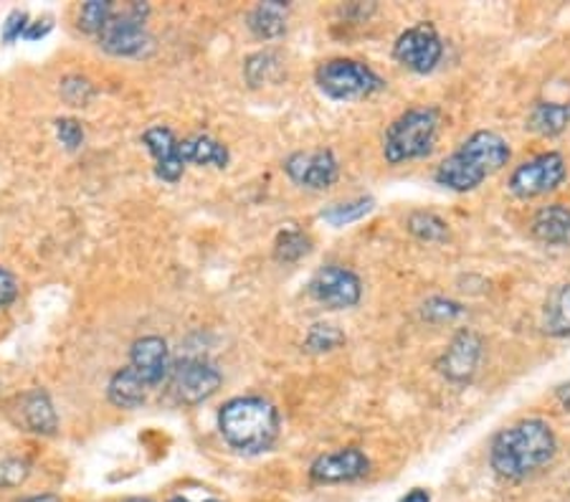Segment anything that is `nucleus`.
<instances>
[{"mask_svg": "<svg viewBox=\"0 0 570 502\" xmlns=\"http://www.w3.org/2000/svg\"><path fill=\"white\" fill-rule=\"evenodd\" d=\"M129 502H150V500H129Z\"/></svg>", "mask_w": 570, "mask_h": 502, "instance_id": "40", "label": "nucleus"}, {"mask_svg": "<svg viewBox=\"0 0 570 502\" xmlns=\"http://www.w3.org/2000/svg\"><path fill=\"white\" fill-rule=\"evenodd\" d=\"M570 125V102H537L527 115V127L537 135H560Z\"/></svg>", "mask_w": 570, "mask_h": 502, "instance_id": "22", "label": "nucleus"}, {"mask_svg": "<svg viewBox=\"0 0 570 502\" xmlns=\"http://www.w3.org/2000/svg\"><path fill=\"white\" fill-rule=\"evenodd\" d=\"M59 92L64 96V102L71 104V107H87V104L92 102L96 94L92 82H89L87 77H79V75L64 77Z\"/></svg>", "mask_w": 570, "mask_h": 502, "instance_id": "29", "label": "nucleus"}, {"mask_svg": "<svg viewBox=\"0 0 570 502\" xmlns=\"http://www.w3.org/2000/svg\"><path fill=\"white\" fill-rule=\"evenodd\" d=\"M406 226L421 241H444L449 237V226L436 214H431V210H413Z\"/></svg>", "mask_w": 570, "mask_h": 502, "instance_id": "26", "label": "nucleus"}, {"mask_svg": "<svg viewBox=\"0 0 570 502\" xmlns=\"http://www.w3.org/2000/svg\"><path fill=\"white\" fill-rule=\"evenodd\" d=\"M170 502H224L218 498H191V495H175Z\"/></svg>", "mask_w": 570, "mask_h": 502, "instance_id": "38", "label": "nucleus"}, {"mask_svg": "<svg viewBox=\"0 0 570 502\" xmlns=\"http://www.w3.org/2000/svg\"><path fill=\"white\" fill-rule=\"evenodd\" d=\"M148 391L150 386L135 374L133 366H127L110 378L107 399L117 409H137L148 401Z\"/></svg>", "mask_w": 570, "mask_h": 502, "instance_id": "19", "label": "nucleus"}, {"mask_svg": "<svg viewBox=\"0 0 570 502\" xmlns=\"http://www.w3.org/2000/svg\"><path fill=\"white\" fill-rule=\"evenodd\" d=\"M150 8L145 3H129L125 11H114L107 26L100 31L96 42L100 48L112 56H145L152 48V38L145 28V19H148Z\"/></svg>", "mask_w": 570, "mask_h": 502, "instance_id": "6", "label": "nucleus"}, {"mask_svg": "<svg viewBox=\"0 0 570 502\" xmlns=\"http://www.w3.org/2000/svg\"><path fill=\"white\" fill-rule=\"evenodd\" d=\"M129 366L135 368V374L140 376L150 388L162 384L166 376L170 374L168 343L158 335L135 340L133 351H129Z\"/></svg>", "mask_w": 570, "mask_h": 502, "instance_id": "15", "label": "nucleus"}, {"mask_svg": "<svg viewBox=\"0 0 570 502\" xmlns=\"http://www.w3.org/2000/svg\"><path fill=\"white\" fill-rule=\"evenodd\" d=\"M114 11H117V5L112 0H89V3L79 8V28L84 34L100 36V31L107 26Z\"/></svg>", "mask_w": 570, "mask_h": 502, "instance_id": "25", "label": "nucleus"}, {"mask_svg": "<svg viewBox=\"0 0 570 502\" xmlns=\"http://www.w3.org/2000/svg\"><path fill=\"white\" fill-rule=\"evenodd\" d=\"M29 13L26 11H11L8 13V19L3 23V42L5 44H15L19 38H23V34H26L29 28Z\"/></svg>", "mask_w": 570, "mask_h": 502, "instance_id": "33", "label": "nucleus"}, {"mask_svg": "<svg viewBox=\"0 0 570 502\" xmlns=\"http://www.w3.org/2000/svg\"><path fill=\"white\" fill-rule=\"evenodd\" d=\"M401 502H431V495H429V490L413 488V490L409 492V495L401 498Z\"/></svg>", "mask_w": 570, "mask_h": 502, "instance_id": "36", "label": "nucleus"}, {"mask_svg": "<svg viewBox=\"0 0 570 502\" xmlns=\"http://www.w3.org/2000/svg\"><path fill=\"white\" fill-rule=\"evenodd\" d=\"M543 328L556 338L570 335V282L550 289L543 307Z\"/></svg>", "mask_w": 570, "mask_h": 502, "instance_id": "21", "label": "nucleus"}, {"mask_svg": "<svg viewBox=\"0 0 570 502\" xmlns=\"http://www.w3.org/2000/svg\"><path fill=\"white\" fill-rule=\"evenodd\" d=\"M444 44L438 38L436 28L431 23H417V26L406 28L401 36L396 38L394 56L403 64L406 69L417 71V75H429L442 61Z\"/></svg>", "mask_w": 570, "mask_h": 502, "instance_id": "9", "label": "nucleus"}, {"mask_svg": "<svg viewBox=\"0 0 570 502\" xmlns=\"http://www.w3.org/2000/svg\"><path fill=\"white\" fill-rule=\"evenodd\" d=\"M218 429L228 447L243 455H262L280 440V411L262 396H239L218 411Z\"/></svg>", "mask_w": 570, "mask_h": 502, "instance_id": "3", "label": "nucleus"}, {"mask_svg": "<svg viewBox=\"0 0 570 502\" xmlns=\"http://www.w3.org/2000/svg\"><path fill=\"white\" fill-rule=\"evenodd\" d=\"M464 310L459 303H454V299H446V297H431L429 303H423V320L429 322H436V326H442V322H452L459 318Z\"/></svg>", "mask_w": 570, "mask_h": 502, "instance_id": "30", "label": "nucleus"}, {"mask_svg": "<svg viewBox=\"0 0 570 502\" xmlns=\"http://www.w3.org/2000/svg\"><path fill=\"white\" fill-rule=\"evenodd\" d=\"M19 279H15V274L11 270H5V266H0V310H5V307H11L15 303V297H19Z\"/></svg>", "mask_w": 570, "mask_h": 502, "instance_id": "34", "label": "nucleus"}, {"mask_svg": "<svg viewBox=\"0 0 570 502\" xmlns=\"http://www.w3.org/2000/svg\"><path fill=\"white\" fill-rule=\"evenodd\" d=\"M317 87L322 89L330 100L350 102L363 100L383 89V79L373 71L368 64L355 59H330L317 67Z\"/></svg>", "mask_w": 570, "mask_h": 502, "instance_id": "5", "label": "nucleus"}, {"mask_svg": "<svg viewBox=\"0 0 570 502\" xmlns=\"http://www.w3.org/2000/svg\"><path fill=\"white\" fill-rule=\"evenodd\" d=\"M566 158L560 152H543L512 170L508 185L517 198H537L556 191L566 181Z\"/></svg>", "mask_w": 570, "mask_h": 502, "instance_id": "7", "label": "nucleus"}, {"mask_svg": "<svg viewBox=\"0 0 570 502\" xmlns=\"http://www.w3.org/2000/svg\"><path fill=\"white\" fill-rule=\"evenodd\" d=\"M21 421L29 432L41 434V436H54L56 429H59V417H56V409L52 399H48L46 391L34 388L21 399Z\"/></svg>", "mask_w": 570, "mask_h": 502, "instance_id": "16", "label": "nucleus"}, {"mask_svg": "<svg viewBox=\"0 0 570 502\" xmlns=\"http://www.w3.org/2000/svg\"><path fill=\"white\" fill-rule=\"evenodd\" d=\"M442 112L436 107H411L398 115L383 137V156L390 166L419 160L434 150Z\"/></svg>", "mask_w": 570, "mask_h": 502, "instance_id": "4", "label": "nucleus"}, {"mask_svg": "<svg viewBox=\"0 0 570 502\" xmlns=\"http://www.w3.org/2000/svg\"><path fill=\"white\" fill-rule=\"evenodd\" d=\"M373 208H376V201L373 198H353V201H345V204L324 208L322 218L332 226H347L353 221H361V218L368 216Z\"/></svg>", "mask_w": 570, "mask_h": 502, "instance_id": "27", "label": "nucleus"}, {"mask_svg": "<svg viewBox=\"0 0 570 502\" xmlns=\"http://www.w3.org/2000/svg\"><path fill=\"white\" fill-rule=\"evenodd\" d=\"M284 170L297 185L312 191H328L330 185L338 183L340 163L335 152L328 148L317 150H299L284 160Z\"/></svg>", "mask_w": 570, "mask_h": 502, "instance_id": "10", "label": "nucleus"}, {"mask_svg": "<svg viewBox=\"0 0 570 502\" xmlns=\"http://www.w3.org/2000/svg\"><path fill=\"white\" fill-rule=\"evenodd\" d=\"M371 472V459L363 455L357 447L338 449L330 455H320L312 467H309V477L312 482L320 484H338V482H355Z\"/></svg>", "mask_w": 570, "mask_h": 502, "instance_id": "13", "label": "nucleus"}, {"mask_svg": "<svg viewBox=\"0 0 570 502\" xmlns=\"http://www.w3.org/2000/svg\"><path fill=\"white\" fill-rule=\"evenodd\" d=\"M340 345H345V333L338 326H330V322H317V326L309 328L305 338V351L315 355L338 351Z\"/></svg>", "mask_w": 570, "mask_h": 502, "instance_id": "24", "label": "nucleus"}, {"mask_svg": "<svg viewBox=\"0 0 570 502\" xmlns=\"http://www.w3.org/2000/svg\"><path fill=\"white\" fill-rule=\"evenodd\" d=\"M52 28H54V23L46 15V19H41V21H31L29 28H26V34H23V38H26V42H38V38H44Z\"/></svg>", "mask_w": 570, "mask_h": 502, "instance_id": "35", "label": "nucleus"}, {"mask_svg": "<svg viewBox=\"0 0 570 502\" xmlns=\"http://www.w3.org/2000/svg\"><path fill=\"white\" fill-rule=\"evenodd\" d=\"M312 251V239L299 229H284L274 241V259L282 264H295Z\"/></svg>", "mask_w": 570, "mask_h": 502, "instance_id": "23", "label": "nucleus"}, {"mask_svg": "<svg viewBox=\"0 0 570 502\" xmlns=\"http://www.w3.org/2000/svg\"><path fill=\"white\" fill-rule=\"evenodd\" d=\"M181 156L185 166H216L226 168L231 160V152L224 142L214 140L210 135H193L181 140Z\"/></svg>", "mask_w": 570, "mask_h": 502, "instance_id": "20", "label": "nucleus"}, {"mask_svg": "<svg viewBox=\"0 0 570 502\" xmlns=\"http://www.w3.org/2000/svg\"><path fill=\"white\" fill-rule=\"evenodd\" d=\"M221 374L208 361L185 358L173 370V391L181 403L198 407L221 388Z\"/></svg>", "mask_w": 570, "mask_h": 502, "instance_id": "11", "label": "nucleus"}, {"mask_svg": "<svg viewBox=\"0 0 570 502\" xmlns=\"http://www.w3.org/2000/svg\"><path fill=\"white\" fill-rule=\"evenodd\" d=\"M558 440L548 421L525 419L494 436L490 447V465L500 477L525 480L556 459Z\"/></svg>", "mask_w": 570, "mask_h": 502, "instance_id": "1", "label": "nucleus"}, {"mask_svg": "<svg viewBox=\"0 0 570 502\" xmlns=\"http://www.w3.org/2000/svg\"><path fill=\"white\" fill-rule=\"evenodd\" d=\"M307 293L315 303L324 305L328 310H347V307H355L361 303L363 285L355 272H350L340 264H330L322 266V270L309 279Z\"/></svg>", "mask_w": 570, "mask_h": 502, "instance_id": "8", "label": "nucleus"}, {"mask_svg": "<svg viewBox=\"0 0 570 502\" xmlns=\"http://www.w3.org/2000/svg\"><path fill=\"white\" fill-rule=\"evenodd\" d=\"M510 145L502 135L492 129H479L438 166L434 178L446 191L469 193L479 189L490 175L500 173L510 163Z\"/></svg>", "mask_w": 570, "mask_h": 502, "instance_id": "2", "label": "nucleus"}, {"mask_svg": "<svg viewBox=\"0 0 570 502\" xmlns=\"http://www.w3.org/2000/svg\"><path fill=\"white\" fill-rule=\"evenodd\" d=\"M558 399H560V403H563V407L570 411V384L558 386Z\"/></svg>", "mask_w": 570, "mask_h": 502, "instance_id": "37", "label": "nucleus"}, {"mask_svg": "<svg viewBox=\"0 0 570 502\" xmlns=\"http://www.w3.org/2000/svg\"><path fill=\"white\" fill-rule=\"evenodd\" d=\"M276 69H280V59H276V54L259 52L254 56H249L247 67H243V75H247V82L251 87H262L276 75Z\"/></svg>", "mask_w": 570, "mask_h": 502, "instance_id": "28", "label": "nucleus"}, {"mask_svg": "<svg viewBox=\"0 0 570 502\" xmlns=\"http://www.w3.org/2000/svg\"><path fill=\"white\" fill-rule=\"evenodd\" d=\"M54 129H56V140H59L64 148L67 150H79L81 145H84V125L79 123V119L75 117H59L54 123Z\"/></svg>", "mask_w": 570, "mask_h": 502, "instance_id": "32", "label": "nucleus"}, {"mask_svg": "<svg viewBox=\"0 0 570 502\" xmlns=\"http://www.w3.org/2000/svg\"><path fill=\"white\" fill-rule=\"evenodd\" d=\"M29 475H31V465L26 459H19V457L3 459L0 461V490L21 488V484L29 480Z\"/></svg>", "mask_w": 570, "mask_h": 502, "instance_id": "31", "label": "nucleus"}, {"mask_svg": "<svg viewBox=\"0 0 570 502\" xmlns=\"http://www.w3.org/2000/svg\"><path fill=\"white\" fill-rule=\"evenodd\" d=\"M142 145L148 148L150 156L155 158V175L166 183H178L181 181L185 160L181 156V140L175 133L166 125L148 127L142 133Z\"/></svg>", "mask_w": 570, "mask_h": 502, "instance_id": "14", "label": "nucleus"}, {"mask_svg": "<svg viewBox=\"0 0 570 502\" xmlns=\"http://www.w3.org/2000/svg\"><path fill=\"white\" fill-rule=\"evenodd\" d=\"M479 361H482V338L475 330H461L452 338L436 368L438 374L454 380V384H467V380L475 378Z\"/></svg>", "mask_w": 570, "mask_h": 502, "instance_id": "12", "label": "nucleus"}, {"mask_svg": "<svg viewBox=\"0 0 570 502\" xmlns=\"http://www.w3.org/2000/svg\"><path fill=\"white\" fill-rule=\"evenodd\" d=\"M284 13H287V3L266 0V3L251 8L247 15V26L262 42H274V38H280L287 31V15Z\"/></svg>", "mask_w": 570, "mask_h": 502, "instance_id": "18", "label": "nucleus"}, {"mask_svg": "<svg viewBox=\"0 0 570 502\" xmlns=\"http://www.w3.org/2000/svg\"><path fill=\"white\" fill-rule=\"evenodd\" d=\"M531 231L537 241H543V244H550V247L568 244L570 241V208L563 204L543 206L533 216Z\"/></svg>", "mask_w": 570, "mask_h": 502, "instance_id": "17", "label": "nucleus"}, {"mask_svg": "<svg viewBox=\"0 0 570 502\" xmlns=\"http://www.w3.org/2000/svg\"><path fill=\"white\" fill-rule=\"evenodd\" d=\"M26 502H61V498L52 495V492H46V495H36V498H29Z\"/></svg>", "mask_w": 570, "mask_h": 502, "instance_id": "39", "label": "nucleus"}]
</instances>
